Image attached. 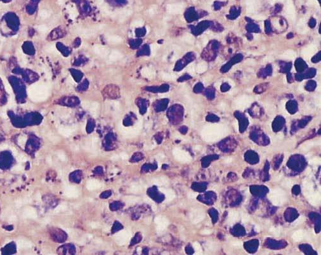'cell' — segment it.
<instances>
[{
  "instance_id": "1",
  "label": "cell",
  "mask_w": 321,
  "mask_h": 255,
  "mask_svg": "<svg viewBox=\"0 0 321 255\" xmlns=\"http://www.w3.org/2000/svg\"><path fill=\"white\" fill-rule=\"evenodd\" d=\"M227 133V128L221 124H210L206 126L201 131L203 139L207 142H216L223 138Z\"/></svg>"
},
{
  "instance_id": "2",
  "label": "cell",
  "mask_w": 321,
  "mask_h": 255,
  "mask_svg": "<svg viewBox=\"0 0 321 255\" xmlns=\"http://www.w3.org/2000/svg\"><path fill=\"white\" fill-rule=\"evenodd\" d=\"M27 94L31 100L34 102H43L48 98L50 91L46 85L35 83L27 89Z\"/></svg>"
},
{
  "instance_id": "3",
  "label": "cell",
  "mask_w": 321,
  "mask_h": 255,
  "mask_svg": "<svg viewBox=\"0 0 321 255\" xmlns=\"http://www.w3.org/2000/svg\"><path fill=\"white\" fill-rule=\"evenodd\" d=\"M268 199L275 206H281L287 201L286 192L281 189H275L268 195Z\"/></svg>"
},
{
  "instance_id": "4",
  "label": "cell",
  "mask_w": 321,
  "mask_h": 255,
  "mask_svg": "<svg viewBox=\"0 0 321 255\" xmlns=\"http://www.w3.org/2000/svg\"><path fill=\"white\" fill-rule=\"evenodd\" d=\"M173 154L175 159L181 162H189L192 160L190 155L186 151L180 149V148H175L173 150Z\"/></svg>"
},
{
  "instance_id": "5",
  "label": "cell",
  "mask_w": 321,
  "mask_h": 255,
  "mask_svg": "<svg viewBox=\"0 0 321 255\" xmlns=\"http://www.w3.org/2000/svg\"><path fill=\"white\" fill-rule=\"evenodd\" d=\"M254 99L251 96L243 95L237 98L234 102L235 107L239 109H244L250 105L253 102Z\"/></svg>"
},
{
  "instance_id": "6",
  "label": "cell",
  "mask_w": 321,
  "mask_h": 255,
  "mask_svg": "<svg viewBox=\"0 0 321 255\" xmlns=\"http://www.w3.org/2000/svg\"><path fill=\"white\" fill-rule=\"evenodd\" d=\"M130 238V233L127 230H121L114 236V239L116 243L119 245H124L127 242Z\"/></svg>"
},
{
  "instance_id": "7",
  "label": "cell",
  "mask_w": 321,
  "mask_h": 255,
  "mask_svg": "<svg viewBox=\"0 0 321 255\" xmlns=\"http://www.w3.org/2000/svg\"><path fill=\"white\" fill-rule=\"evenodd\" d=\"M204 217V212L201 209H194L190 212V219L192 222L194 224L203 221Z\"/></svg>"
},
{
  "instance_id": "8",
  "label": "cell",
  "mask_w": 321,
  "mask_h": 255,
  "mask_svg": "<svg viewBox=\"0 0 321 255\" xmlns=\"http://www.w3.org/2000/svg\"><path fill=\"white\" fill-rule=\"evenodd\" d=\"M142 121H139L134 127L133 128H123V130H121V132L124 134V135L128 137H133L137 135V134L140 133V130L142 129Z\"/></svg>"
},
{
  "instance_id": "9",
  "label": "cell",
  "mask_w": 321,
  "mask_h": 255,
  "mask_svg": "<svg viewBox=\"0 0 321 255\" xmlns=\"http://www.w3.org/2000/svg\"><path fill=\"white\" fill-rule=\"evenodd\" d=\"M155 223L157 225V230L158 232H161L165 230L169 225L168 219L162 216H158L155 218Z\"/></svg>"
},
{
  "instance_id": "10",
  "label": "cell",
  "mask_w": 321,
  "mask_h": 255,
  "mask_svg": "<svg viewBox=\"0 0 321 255\" xmlns=\"http://www.w3.org/2000/svg\"><path fill=\"white\" fill-rule=\"evenodd\" d=\"M305 197L307 198L309 202L313 205V206H318L320 204V195L318 192H315L314 191L313 192L307 193L304 194Z\"/></svg>"
},
{
  "instance_id": "11",
  "label": "cell",
  "mask_w": 321,
  "mask_h": 255,
  "mask_svg": "<svg viewBox=\"0 0 321 255\" xmlns=\"http://www.w3.org/2000/svg\"><path fill=\"white\" fill-rule=\"evenodd\" d=\"M167 11L172 14H178L182 13L183 9V5L182 3H175L168 5L166 6Z\"/></svg>"
},
{
  "instance_id": "12",
  "label": "cell",
  "mask_w": 321,
  "mask_h": 255,
  "mask_svg": "<svg viewBox=\"0 0 321 255\" xmlns=\"http://www.w3.org/2000/svg\"><path fill=\"white\" fill-rule=\"evenodd\" d=\"M317 52V46L314 45H310L305 48L302 51V55L304 58H310Z\"/></svg>"
},
{
  "instance_id": "13",
  "label": "cell",
  "mask_w": 321,
  "mask_h": 255,
  "mask_svg": "<svg viewBox=\"0 0 321 255\" xmlns=\"http://www.w3.org/2000/svg\"><path fill=\"white\" fill-rule=\"evenodd\" d=\"M286 13L289 19L294 20L295 19V8L293 3L291 0H288L286 5Z\"/></svg>"
},
{
  "instance_id": "14",
  "label": "cell",
  "mask_w": 321,
  "mask_h": 255,
  "mask_svg": "<svg viewBox=\"0 0 321 255\" xmlns=\"http://www.w3.org/2000/svg\"><path fill=\"white\" fill-rule=\"evenodd\" d=\"M100 28H101V26L95 28H89V29H80L78 30V32L84 37H90L96 34Z\"/></svg>"
},
{
  "instance_id": "15",
  "label": "cell",
  "mask_w": 321,
  "mask_h": 255,
  "mask_svg": "<svg viewBox=\"0 0 321 255\" xmlns=\"http://www.w3.org/2000/svg\"><path fill=\"white\" fill-rule=\"evenodd\" d=\"M64 194L69 198H75L79 195L78 190L74 186H67L64 190Z\"/></svg>"
},
{
  "instance_id": "16",
  "label": "cell",
  "mask_w": 321,
  "mask_h": 255,
  "mask_svg": "<svg viewBox=\"0 0 321 255\" xmlns=\"http://www.w3.org/2000/svg\"><path fill=\"white\" fill-rule=\"evenodd\" d=\"M102 187V184L99 181L97 180H90L87 182V188L90 191L95 190L97 189H98Z\"/></svg>"
},
{
  "instance_id": "17",
  "label": "cell",
  "mask_w": 321,
  "mask_h": 255,
  "mask_svg": "<svg viewBox=\"0 0 321 255\" xmlns=\"http://www.w3.org/2000/svg\"><path fill=\"white\" fill-rule=\"evenodd\" d=\"M94 52L98 56H102V57H105L107 55H108L109 52L106 48L101 46V45H96L94 48Z\"/></svg>"
},
{
  "instance_id": "18",
  "label": "cell",
  "mask_w": 321,
  "mask_h": 255,
  "mask_svg": "<svg viewBox=\"0 0 321 255\" xmlns=\"http://www.w3.org/2000/svg\"><path fill=\"white\" fill-rule=\"evenodd\" d=\"M152 182L155 185H163V186H168L169 185V180L165 176H160V177H156V178H153L152 179Z\"/></svg>"
},
{
  "instance_id": "19",
  "label": "cell",
  "mask_w": 321,
  "mask_h": 255,
  "mask_svg": "<svg viewBox=\"0 0 321 255\" xmlns=\"http://www.w3.org/2000/svg\"><path fill=\"white\" fill-rule=\"evenodd\" d=\"M23 216L28 218L35 219L38 217L37 212L33 208H27L23 211Z\"/></svg>"
},
{
  "instance_id": "20",
  "label": "cell",
  "mask_w": 321,
  "mask_h": 255,
  "mask_svg": "<svg viewBox=\"0 0 321 255\" xmlns=\"http://www.w3.org/2000/svg\"><path fill=\"white\" fill-rule=\"evenodd\" d=\"M159 190L165 195L166 201H171L175 197V194L174 191L172 189H167L165 188H159Z\"/></svg>"
},
{
  "instance_id": "21",
  "label": "cell",
  "mask_w": 321,
  "mask_h": 255,
  "mask_svg": "<svg viewBox=\"0 0 321 255\" xmlns=\"http://www.w3.org/2000/svg\"><path fill=\"white\" fill-rule=\"evenodd\" d=\"M141 73H142V76H143L145 77H146V78H148V79L153 78V77L155 76V70H154L153 69H152L151 68H149V67L144 68L142 70Z\"/></svg>"
},
{
  "instance_id": "22",
  "label": "cell",
  "mask_w": 321,
  "mask_h": 255,
  "mask_svg": "<svg viewBox=\"0 0 321 255\" xmlns=\"http://www.w3.org/2000/svg\"><path fill=\"white\" fill-rule=\"evenodd\" d=\"M239 219V213L235 211H231L228 215V223L229 224H234Z\"/></svg>"
},
{
  "instance_id": "23",
  "label": "cell",
  "mask_w": 321,
  "mask_h": 255,
  "mask_svg": "<svg viewBox=\"0 0 321 255\" xmlns=\"http://www.w3.org/2000/svg\"><path fill=\"white\" fill-rule=\"evenodd\" d=\"M303 194H306V193H309V192H313V183L309 181V180H306L303 182Z\"/></svg>"
},
{
  "instance_id": "24",
  "label": "cell",
  "mask_w": 321,
  "mask_h": 255,
  "mask_svg": "<svg viewBox=\"0 0 321 255\" xmlns=\"http://www.w3.org/2000/svg\"><path fill=\"white\" fill-rule=\"evenodd\" d=\"M18 248H31L32 247V243L29 240L26 239H19L17 243Z\"/></svg>"
},
{
  "instance_id": "25",
  "label": "cell",
  "mask_w": 321,
  "mask_h": 255,
  "mask_svg": "<svg viewBox=\"0 0 321 255\" xmlns=\"http://www.w3.org/2000/svg\"><path fill=\"white\" fill-rule=\"evenodd\" d=\"M292 239L295 242H300L304 238V231L302 230H298L294 232L292 236Z\"/></svg>"
},
{
  "instance_id": "26",
  "label": "cell",
  "mask_w": 321,
  "mask_h": 255,
  "mask_svg": "<svg viewBox=\"0 0 321 255\" xmlns=\"http://www.w3.org/2000/svg\"><path fill=\"white\" fill-rule=\"evenodd\" d=\"M131 14V10H123L119 12L118 14V19L119 22H123V21Z\"/></svg>"
},
{
  "instance_id": "27",
  "label": "cell",
  "mask_w": 321,
  "mask_h": 255,
  "mask_svg": "<svg viewBox=\"0 0 321 255\" xmlns=\"http://www.w3.org/2000/svg\"><path fill=\"white\" fill-rule=\"evenodd\" d=\"M123 57V55L118 51H113L109 55V59L111 61H117Z\"/></svg>"
},
{
  "instance_id": "28",
  "label": "cell",
  "mask_w": 321,
  "mask_h": 255,
  "mask_svg": "<svg viewBox=\"0 0 321 255\" xmlns=\"http://www.w3.org/2000/svg\"><path fill=\"white\" fill-rule=\"evenodd\" d=\"M207 69H208V64H207V63L205 62H201L198 63L196 70L198 73H203L206 71Z\"/></svg>"
},
{
  "instance_id": "29",
  "label": "cell",
  "mask_w": 321,
  "mask_h": 255,
  "mask_svg": "<svg viewBox=\"0 0 321 255\" xmlns=\"http://www.w3.org/2000/svg\"><path fill=\"white\" fill-rule=\"evenodd\" d=\"M108 41L111 44H119L123 41V39L119 36H111L108 38Z\"/></svg>"
},
{
  "instance_id": "30",
  "label": "cell",
  "mask_w": 321,
  "mask_h": 255,
  "mask_svg": "<svg viewBox=\"0 0 321 255\" xmlns=\"http://www.w3.org/2000/svg\"><path fill=\"white\" fill-rule=\"evenodd\" d=\"M296 53L293 50H288L285 52L282 55V57L285 59L292 60L296 58Z\"/></svg>"
},
{
  "instance_id": "31",
  "label": "cell",
  "mask_w": 321,
  "mask_h": 255,
  "mask_svg": "<svg viewBox=\"0 0 321 255\" xmlns=\"http://www.w3.org/2000/svg\"><path fill=\"white\" fill-rule=\"evenodd\" d=\"M247 10L249 13H253L254 12L255 3L254 0H246Z\"/></svg>"
},
{
  "instance_id": "32",
  "label": "cell",
  "mask_w": 321,
  "mask_h": 255,
  "mask_svg": "<svg viewBox=\"0 0 321 255\" xmlns=\"http://www.w3.org/2000/svg\"><path fill=\"white\" fill-rule=\"evenodd\" d=\"M98 107H99V104L97 102H93V103H91L90 104L89 109L92 113V114L94 115V116L95 117L97 116V110L98 109Z\"/></svg>"
},
{
  "instance_id": "33",
  "label": "cell",
  "mask_w": 321,
  "mask_h": 255,
  "mask_svg": "<svg viewBox=\"0 0 321 255\" xmlns=\"http://www.w3.org/2000/svg\"><path fill=\"white\" fill-rule=\"evenodd\" d=\"M59 133L62 134V135L64 136V137H69L71 133H72V130H71L69 128H66V127H60V128H59Z\"/></svg>"
},
{
  "instance_id": "34",
  "label": "cell",
  "mask_w": 321,
  "mask_h": 255,
  "mask_svg": "<svg viewBox=\"0 0 321 255\" xmlns=\"http://www.w3.org/2000/svg\"><path fill=\"white\" fill-rule=\"evenodd\" d=\"M192 246H193V247H194V251H195L196 254H201L203 253L202 247L201 246L200 244H199V243L196 242V243H193V244H192Z\"/></svg>"
},
{
  "instance_id": "35",
  "label": "cell",
  "mask_w": 321,
  "mask_h": 255,
  "mask_svg": "<svg viewBox=\"0 0 321 255\" xmlns=\"http://www.w3.org/2000/svg\"><path fill=\"white\" fill-rule=\"evenodd\" d=\"M162 77L163 80H168V81L175 80L176 79V77L175 75L172 74H167V73H162Z\"/></svg>"
},
{
  "instance_id": "36",
  "label": "cell",
  "mask_w": 321,
  "mask_h": 255,
  "mask_svg": "<svg viewBox=\"0 0 321 255\" xmlns=\"http://www.w3.org/2000/svg\"><path fill=\"white\" fill-rule=\"evenodd\" d=\"M142 189L143 188L142 187L141 185H137V184H134V185L130 187V192L133 193H138L139 192H141V191L142 190Z\"/></svg>"
},
{
  "instance_id": "37",
  "label": "cell",
  "mask_w": 321,
  "mask_h": 255,
  "mask_svg": "<svg viewBox=\"0 0 321 255\" xmlns=\"http://www.w3.org/2000/svg\"><path fill=\"white\" fill-rule=\"evenodd\" d=\"M183 40L185 41V42H188V43L189 44H192L194 42V37L192 36L191 34H185L183 36Z\"/></svg>"
},
{
  "instance_id": "38",
  "label": "cell",
  "mask_w": 321,
  "mask_h": 255,
  "mask_svg": "<svg viewBox=\"0 0 321 255\" xmlns=\"http://www.w3.org/2000/svg\"><path fill=\"white\" fill-rule=\"evenodd\" d=\"M3 84H4L5 90L8 92L9 94L10 95L13 94V90L10 86V84L8 82V81H7L6 80H3Z\"/></svg>"
},
{
  "instance_id": "39",
  "label": "cell",
  "mask_w": 321,
  "mask_h": 255,
  "mask_svg": "<svg viewBox=\"0 0 321 255\" xmlns=\"http://www.w3.org/2000/svg\"><path fill=\"white\" fill-rule=\"evenodd\" d=\"M269 232L277 237L279 236L281 234V229L279 227H272L269 230Z\"/></svg>"
},
{
  "instance_id": "40",
  "label": "cell",
  "mask_w": 321,
  "mask_h": 255,
  "mask_svg": "<svg viewBox=\"0 0 321 255\" xmlns=\"http://www.w3.org/2000/svg\"><path fill=\"white\" fill-rule=\"evenodd\" d=\"M139 197H133V196H128V197H126L125 198V200L127 202H130V203H135V202H137L139 201Z\"/></svg>"
},
{
  "instance_id": "41",
  "label": "cell",
  "mask_w": 321,
  "mask_h": 255,
  "mask_svg": "<svg viewBox=\"0 0 321 255\" xmlns=\"http://www.w3.org/2000/svg\"><path fill=\"white\" fill-rule=\"evenodd\" d=\"M144 21L142 20H134L133 22L131 23V26H133V27H142L144 25Z\"/></svg>"
},
{
  "instance_id": "42",
  "label": "cell",
  "mask_w": 321,
  "mask_h": 255,
  "mask_svg": "<svg viewBox=\"0 0 321 255\" xmlns=\"http://www.w3.org/2000/svg\"><path fill=\"white\" fill-rule=\"evenodd\" d=\"M66 209H67V206L66 204H60L59 206H58L55 208V212H62V211L66 210Z\"/></svg>"
},
{
  "instance_id": "43",
  "label": "cell",
  "mask_w": 321,
  "mask_h": 255,
  "mask_svg": "<svg viewBox=\"0 0 321 255\" xmlns=\"http://www.w3.org/2000/svg\"><path fill=\"white\" fill-rule=\"evenodd\" d=\"M36 28L38 29V31H39V32L42 33H45L48 31V27L45 25H38L37 27H36Z\"/></svg>"
},
{
  "instance_id": "44",
  "label": "cell",
  "mask_w": 321,
  "mask_h": 255,
  "mask_svg": "<svg viewBox=\"0 0 321 255\" xmlns=\"http://www.w3.org/2000/svg\"><path fill=\"white\" fill-rule=\"evenodd\" d=\"M39 16L43 19H47L48 17H49V13L48 12L45 10H41L39 13Z\"/></svg>"
},
{
  "instance_id": "45",
  "label": "cell",
  "mask_w": 321,
  "mask_h": 255,
  "mask_svg": "<svg viewBox=\"0 0 321 255\" xmlns=\"http://www.w3.org/2000/svg\"><path fill=\"white\" fill-rule=\"evenodd\" d=\"M57 155L59 158L62 161H66V155L63 152H59L57 153Z\"/></svg>"
},
{
  "instance_id": "46",
  "label": "cell",
  "mask_w": 321,
  "mask_h": 255,
  "mask_svg": "<svg viewBox=\"0 0 321 255\" xmlns=\"http://www.w3.org/2000/svg\"><path fill=\"white\" fill-rule=\"evenodd\" d=\"M304 148H303V151H306L309 149L310 148H311V147L314 145V144H313V142H309V143H306V144H304Z\"/></svg>"
},
{
  "instance_id": "47",
  "label": "cell",
  "mask_w": 321,
  "mask_h": 255,
  "mask_svg": "<svg viewBox=\"0 0 321 255\" xmlns=\"http://www.w3.org/2000/svg\"><path fill=\"white\" fill-rule=\"evenodd\" d=\"M320 162V159L319 158H313L310 161V164L312 165H319Z\"/></svg>"
},
{
  "instance_id": "48",
  "label": "cell",
  "mask_w": 321,
  "mask_h": 255,
  "mask_svg": "<svg viewBox=\"0 0 321 255\" xmlns=\"http://www.w3.org/2000/svg\"><path fill=\"white\" fill-rule=\"evenodd\" d=\"M157 10V6H155V5H153L151 7V8L149 9V14L151 15H154V14L155 13V11Z\"/></svg>"
},
{
  "instance_id": "49",
  "label": "cell",
  "mask_w": 321,
  "mask_h": 255,
  "mask_svg": "<svg viewBox=\"0 0 321 255\" xmlns=\"http://www.w3.org/2000/svg\"><path fill=\"white\" fill-rule=\"evenodd\" d=\"M158 48V45H155V44H153V45H151V52L152 54H154L156 50Z\"/></svg>"
},
{
  "instance_id": "50",
  "label": "cell",
  "mask_w": 321,
  "mask_h": 255,
  "mask_svg": "<svg viewBox=\"0 0 321 255\" xmlns=\"http://www.w3.org/2000/svg\"><path fill=\"white\" fill-rule=\"evenodd\" d=\"M90 104H91V103H90L89 102H87V101H83L82 102L83 107L84 108V109H89Z\"/></svg>"
},
{
  "instance_id": "51",
  "label": "cell",
  "mask_w": 321,
  "mask_h": 255,
  "mask_svg": "<svg viewBox=\"0 0 321 255\" xmlns=\"http://www.w3.org/2000/svg\"><path fill=\"white\" fill-rule=\"evenodd\" d=\"M211 232H212V230H210L209 229H204L202 230L201 233L203 235H209L210 234V233H211Z\"/></svg>"
},
{
  "instance_id": "52",
  "label": "cell",
  "mask_w": 321,
  "mask_h": 255,
  "mask_svg": "<svg viewBox=\"0 0 321 255\" xmlns=\"http://www.w3.org/2000/svg\"><path fill=\"white\" fill-rule=\"evenodd\" d=\"M26 138H25V137H22V136H20L19 138V142L20 143L22 144H24V143L26 142Z\"/></svg>"
},
{
  "instance_id": "53",
  "label": "cell",
  "mask_w": 321,
  "mask_h": 255,
  "mask_svg": "<svg viewBox=\"0 0 321 255\" xmlns=\"http://www.w3.org/2000/svg\"><path fill=\"white\" fill-rule=\"evenodd\" d=\"M305 221V218L303 216H300L299 217L297 220L296 221L295 223H297L296 224H301L302 223H303V222Z\"/></svg>"
},
{
  "instance_id": "54",
  "label": "cell",
  "mask_w": 321,
  "mask_h": 255,
  "mask_svg": "<svg viewBox=\"0 0 321 255\" xmlns=\"http://www.w3.org/2000/svg\"><path fill=\"white\" fill-rule=\"evenodd\" d=\"M119 156H120L121 158H122L123 159H128V155L126 153H125V152L121 153L120 155H119Z\"/></svg>"
},
{
  "instance_id": "55",
  "label": "cell",
  "mask_w": 321,
  "mask_h": 255,
  "mask_svg": "<svg viewBox=\"0 0 321 255\" xmlns=\"http://www.w3.org/2000/svg\"><path fill=\"white\" fill-rule=\"evenodd\" d=\"M90 226H91L93 229H97V228L99 227L100 225H99L98 223H91L90 224Z\"/></svg>"
},
{
  "instance_id": "56",
  "label": "cell",
  "mask_w": 321,
  "mask_h": 255,
  "mask_svg": "<svg viewBox=\"0 0 321 255\" xmlns=\"http://www.w3.org/2000/svg\"><path fill=\"white\" fill-rule=\"evenodd\" d=\"M197 194H196V193L191 192V193H189V195H188V196H189L190 198H195V197L197 196Z\"/></svg>"
},
{
  "instance_id": "57",
  "label": "cell",
  "mask_w": 321,
  "mask_h": 255,
  "mask_svg": "<svg viewBox=\"0 0 321 255\" xmlns=\"http://www.w3.org/2000/svg\"><path fill=\"white\" fill-rule=\"evenodd\" d=\"M119 156H118V155H114V156H112L111 159H112V160H114V161H116V160H118V159H119Z\"/></svg>"
},
{
  "instance_id": "58",
  "label": "cell",
  "mask_w": 321,
  "mask_h": 255,
  "mask_svg": "<svg viewBox=\"0 0 321 255\" xmlns=\"http://www.w3.org/2000/svg\"><path fill=\"white\" fill-rule=\"evenodd\" d=\"M276 1H278V2H282V1H284V0H276Z\"/></svg>"
}]
</instances>
